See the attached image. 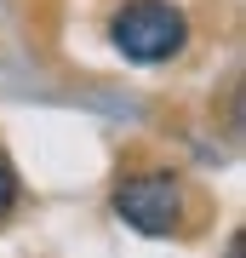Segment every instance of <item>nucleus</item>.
I'll list each match as a JSON object with an SVG mask.
<instances>
[{
    "label": "nucleus",
    "instance_id": "nucleus-3",
    "mask_svg": "<svg viewBox=\"0 0 246 258\" xmlns=\"http://www.w3.org/2000/svg\"><path fill=\"white\" fill-rule=\"evenodd\" d=\"M12 207H18V172H12V161L0 155V218H6Z\"/></svg>",
    "mask_w": 246,
    "mask_h": 258
},
{
    "label": "nucleus",
    "instance_id": "nucleus-2",
    "mask_svg": "<svg viewBox=\"0 0 246 258\" xmlns=\"http://www.w3.org/2000/svg\"><path fill=\"white\" fill-rule=\"evenodd\" d=\"M178 212H183V189H178V178H166V172L126 178V184L115 189V218L132 224L137 235H172Z\"/></svg>",
    "mask_w": 246,
    "mask_h": 258
},
{
    "label": "nucleus",
    "instance_id": "nucleus-1",
    "mask_svg": "<svg viewBox=\"0 0 246 258\" xmlns=\"http://www.w3.org/2000/svg\"><path fill=\"white\" fill-rule=\"evenodd\" d=\"M109 35H115L120 57H132V63H166V57L183 52L189 23H183V12L172 0H126V6L115 12Z\"/></svg>",
    "mask_w": 246,
    "mask_h": 258
}]
</instances>
